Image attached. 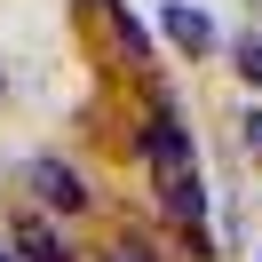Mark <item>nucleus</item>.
I'll use <instances>...</instances> for the list:
<instances>
[{
    "label": "nucleus",
    "instance_id": "5",
    "mask_svg": "<svg viewBox=\"0 0 262 262\" xmlns=\"http://www.w3.org/2000/svg\"><path fill=\"white\" fill-rule=\"evenodd\" d=\"M230 64H238L246 80L262 88V40H254V32H238V40H230Z\"/></svg>",
    "mask_w": 262,
    "mask_h": 262
},
{
    "label": "nucleus",
    "instance_id": "4",
    "mask_svg": "<svg viewBox=\"0 0 262 262\" xmlns=\"http://www.w3.org/2000/svg\"><path fill=\"white\" fill-rule=\"evenodd\" d=\"M103 16H112V32H119V48H127V64H151V40H143V24H135L127 8H119V0L103 8Z\"/></svg>",
    "mask_w": 262,
    "mask_h": 262
},
{
    "label": "nucleus",
    "instance_id": "8",
    "mask_svg": "<svg viewBox=\"0 0 262 262\" xmlns=\"http://www.w3.org/2000/svg\"><path fill=\"white\" fill-rule=\"evenodd\" d=\"M0 262H16V254H8V246H0Z\"/></svg>",
    "mask_w": 262,
    "mask_h": 262
},
{
    "label": "nucleus",
    "instance_id": "1",
    "mask_svg": "<svg viewBox=\"0 0 262 262\" xmlns=\"http://www.w3.org/2000/svg\"><path fill=\"white\" fill-rule=\"evenodd\" d=\"M159 32L175 40L183 56H214V48H223L214 16H207V8H191V0H167V8H159Z\"/></svg>",
    "mask_w": 262,
    "mask_h": 262
},
{
    "label": "nucleus",
    "instance_id": "7",
    "mask_svg": "<svg viewBox=\"0 0 262 262\" xmlns=\"http://www.w3.org/2000/svg\"><path fill=\"white\" fill-rule=\"evenodd\" d=\"M103 262H151V246H135V238H119V246H112V254H103Z\"/></svg>",
    "mask_w": 262,
    "mask_h": 262
},
{
    "label": "nucleus",
    "instance_id": "3",
    "mask_svg": "<svg viewBox=\"0 0 262 262\" xmlns=\"http://www.w3.org/2000/svg\"><path fill=\"white\" fill-rule=\"evenodd\" d=\"M16 254H24V262H72L64 238H56L48 223H24V230H16Z\"/></svg>",
    "mask_w": 262,
    "mask_h": 262
},
{
    "label": "nucleus",
    "instance_id": "6",
    "mask_svg": "<svg viewBox=\"0 0 262 262\" xmlns=\"http://www.w3.org/2000/svg\"><path fill=\"white\" fill-rule=\"evenodd\" d=\"M238 127H246V151L262 159V103H254V112H238Z\"/></svg>",
    "mask_w": 262,
    "mask_h": 262
},
{
    "label": "nucleus",
    "instance_id": "9",
    "mask_svg": "<svg viewBox=\"0 0 262 262\" xmlns=\"http://www.w3.org/2000/svg\"><path fill=\"white\" fill-rule=\"evenodd\" d=\"M103 8H112V0H103Z\"/></svg>",
    "mask_w": 262,
    "mask_h": 262
},
{
    "label": "nucleus",
    "instance_id": "2",
    "mask_svg": "<svg viewBox=\"0 0 262 262\" xmlns=\"http://www.w3.org/2000/svg\"><path fill=\"white\" fill-rule=\"evenodd\" d=\"M32 191H40V207H48V214H80V207H88L80 167H64V159H32Z\"/></svg>",
    "mask_w": 262,
    "mask_h": 262
}]
</instances>
